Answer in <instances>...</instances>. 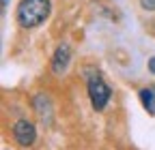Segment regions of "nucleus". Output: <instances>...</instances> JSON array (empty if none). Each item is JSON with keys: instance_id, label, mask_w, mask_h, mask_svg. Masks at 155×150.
Here are the masks:
<instances>
[{"instance_id": "6", "label": "nucleus", "mask_w": 155, "mask_h": 150, "mask_svg": "<svg viewBox=\"0 0 155 150\" xmlns=\"http://www.w3.org/2000/svg\"><path fill=\"white\" fill-rule=\"evenodd\" d=\"M138 97H140L142 107L149 111V114H155V90L153 88H142L138 92Z\"/></svg>"}, {"instance_id": "7", "label": "nucleus", "mask_w": 155, "mask_h": 150, "mask_svg": "<svg viewBox=\"0 0 155 150\" xmlns=\"http://www.w3.org/2000/svg\"><path fill=\"white\" fill-rule=\"evenodd\" d=\"M140 7L144 11H155V0H140Z\"/></svg>"}, {"instance_id": "2", "label": "nucleus", "mask_w": 155, "mask_h": 150, "mask_svg": "<svg viewBox=\"0 0 155 150\" xmlns=\"http://www.w3.org/2000/svg\"><path fill=\"white\" fill-rule=\"evenodd\" d=\"M86 88H88V99H91L93 109H95V111H101V109L108 105L110 97H112L110 86L104 82L101 75H93V77H88Z\"/></svg>"}, {"instance_id": "8", "label": "nucleus", "mask_w": 155, "mask_h": 150, "mask_svg": "<svg viewBox=\"0 0 155 150\" xmlns=\"http://www.w3.org/2000/svg\"><path fill=\"white\" fill-rule=\"evenodd\" d=\"M147 67H149V71L155 75V56H153V58H149V62H147Z\"/></svg>"}, {"instance_id": "4", "label": "nucleus", "mask_w": 155, "mask_h": 150, "mask_svg": "<svg viewBox=\"0 0 155 150\" xmlns=\"http://www.w3.org/2000/svg\"><path fill=\"white\" fill-rule=\"evenodd\" d=\"M69 62H71V47L67 43L58 45L54 56H52V71L56 75H63L67 69H69Z\"/></svg>"}, {"instance_id": "3", "label": "nucleus", "mask_w": 155, "mask_h": 150, "mask_svg": "<svg viewBox=\"0 0 155 150\" xmlns=\"http://www.w3.org/2000/svg\"><path fill=\"white\" fill-rule=\"evenodd\" d=\"M13 137H15V142H17L19 146L28 148V146H32L35 139H37V129H35V124H32L30 120L22 118V120H17V122L13 124Z\"/></svg>"}, {"instance_id": "5", "label": "nucleus", "mask_w": 155, "mask_h": 150, "mask_svg": "<svg viewBox=\"0 0 155 150\" xmlns=\"http://www.w3.org/2000/svg\"><path fill=\"white\" fill-rule=\"evenodd\" d=\"M32 105H35L39 118H41L43 122H50V120H52V103H50L48 95H37V97L32 99Z\"/></svg>"}, {"instance_id": "1", "label": "nucleus", "mask_w": 155, "mask_h": 150, "mask_svg": "<svg viewBox=\"0 0 155 150\" xmlns=\"http://www.w3.org/2000/svg\"><path fill=\"white\" fill-rule=\"evenodd\" d=\"M50 9H52L50 0H19L17 11H15L17 24L22 28H26V30L41 26L48 20Z\"/></svg>"}, {"instance_id": "9", "label": "nucleus", "mask_w": 155, "mask_h": 150, "mask_svg": "<svg viewBox=\"0 0 155 150\" xmlns=\"http://www.w3.org/2000/svg\"><path fill=\"white\" fill-rule=\"evenodd\" d=\"M7 7H9V0H2V11H7Z\"/></svg>"}]
</instances>
